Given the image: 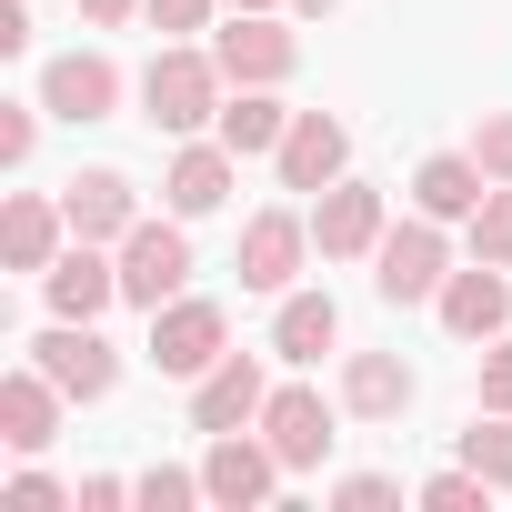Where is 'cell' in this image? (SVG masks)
<instances>
[{"label": "cell", "instance_id": "obj_1", "mask_svg": "<svg viewBox=\"0 0 512 512\" xmlns=\"http://www.w3.org/2000/svg\"><path fill=\"white\" fill-rule=\"evenodd\" d=\"M221 101H231V71H221L211 51H191V41H161V51H151V71H141V121H151V131L191 141V131L221 121Z\"/></svg>", "mask_w": 512, "mask_h": 512}, {"label": "cell", "instance_id": "obj_2", "mask_svg": "<svg viewBox=\"0 0 512 512\" xmlns=\"http://www.w3.org/2000/svg\"><path fill=\"white\" fill-rule=\"evenodd\" d=\"M111 251H121V302L131 312H161L171 292H191V231H181V211H161V221L141 211Z\"/></svg>", "mask_w": 512, "mask_h": 512}, {"label": "cell", "instance_id": "obj_3", "mask_svg": "<svg viewBox=\"0 0 512 512\" xmlns=\"http://www.w3.org/2000/svg\"><path fill=\"white\" fill-rule=\"evenodd\" d=\"M442 282H452V241H442V221H432V211L392 221L382 251H372V292L402 312V302H442Z\"/></svg>", "mask_w": 512, "mask_h": 512}, {"label": "cell", "instance_id": "obj_4", "mask_svg": "<svg viewBox=\"0 0 512 512\" xmlns=\"http://www.w3.org/2000/svg\"><path fill=\"white\" fill-rule=\"evenodd\" d=\"M221 352H231V312H221V302H201V292H171V302L151 312V372H171V382H201Z\"/></svg>", "mask_w": 512, "mask_h": 512}, {"label": "cell", "instance_id": "obj_5", "mask_svg": "<svg viewBox=\"0 0 512 512\" xmlns=\"http://www.w3.org/2000/svg\"><path fill=\"white\" fill-rule=\"evenodd\" d=\"M31 362H41L71 402H111V392H121V352L101 342V322H61V312H51V332H31Z\"/></svg>", "mask_w": 512, "mask_h": 512}, {"label": "cell", "instance_id": "obj_6", "mask_svg": "<svg viewBox=\"0 0 512 512\" xmlns=\"http://www.w3.org/2000/svg\"><path fill=\"white\" fill-rule=\"evenodd\" d=\"M262 442L282 452V472H322L332 442H342V402H322L312 382H282V392L262 402Z\"/></svg>", "mask_w": 512, "mask_h": 512}, {"label": "cell", "instance_id": "obj_7", "mask_svg": "<svg viewBox=\"0 0 512 512\" xmlns=\"http://www.w3.org/2000/svg\"><path fill=\"white\" fill-rule=\"evenodd\" d=\"M262 402H272L262 352H221V362L191 382V432H201V442H211V432H251V422H262Z\"/></svg>", "mask_w": 512, "mask_h": 512}, {"label": "cell", "instance_id": "obj_8", "mask_svg": "<svg viewBox=\"0 0 512 512\" xmlns=\"http://www.w3.org/2000/svg\"><path fill=\"white\" fill-rule=\"evenodd\" d=\"M312 251H322V241H312L302 211H251V221H241V262H231V272H241V292H272V302H282L292 272L312 262Z\"/></svg>", "mask_w": 512, "mask_h": 512}, {"label": "cell", "instance_id": "obj_9", "mask_svg": "<svg viewBox=\"0 0 512 512\" xmlns=\"http://www.w3.org/2000/svg\"><path fill=\"white\" fill-rule=\"evenodd\" d=\"M382 231H392V211H382V191L372 181H332V191H312V241H322V262H372L382 251Z\"/></svg>", "mask_w": 512, "mask_h": 512}, {"label": "cell", "instance_id": "obj_10", "mask_svg": "<svg viewBox=\"0 0 512 512\" xmlns=\"http://www.w3.org/2000/svg\"><path fill=\"white\" fill-rule=\"evenodd\" d=\"M211 61L231 71V91H282L292 61H302V41L282 31V11H241V21L211 41Z\"/></svg>", "mask_w": 512, "mask_h": 512}, {"label": "cell", "instance_id": "obj_11", "mask_svg": "<svg viewBox=\"0 0 512 512\" xmlns=\"http://www.w3.org/2000/svg\"><path fill=\"white\" fill-rule=\"evenodd\" d=\"M201 482H211L221 512H251V502H272V492H282V452L262 442V422H251V432H211Z\"/></svg>", "mask_w": 512, "mask_h": 512}, {"label": "cell", "instance_id": "obj_12", "mask_svg": "<svg viewBox=\"0 0 512 512\" xmlns=\"http://www.w3.org/2000/svg\"><path fill=\"white\" fill-rule=\"evenodd\" d=\"M41 302H51L61 322H101V312L121 302V251H111V241H71L61 262L41 272Z\"/></svg>", "mask_w": 512, "mask_h": 512}, {"label": "cell", "instance_id": "obj_13", "mask_svg": "<svg viewBox=\"0 0 512 512\" xmlns=\"http://www.w3.org/2000/svg\"><path fill=\"white\" fill-rule=\"evenodd\" d=\"M41 101H51V121H111L121 111V61L111 51H61L41 71Z\"/></svg>", "mask_w": 512, "mask_h": 512}, {"label": "cell", "instance_id": "obj_14", "mask_svg": "<svg viewBox=\"0 0 512 512\" xmlns=\"http://www.w3.org/2000/svg\"><path fill=\"white\" fill-rule=\"evenodd\" d=\"M282 191H332L342 171H352V131L332 121V111H292V131H282Z\"/></svg>", "mask_w": 512, "mask_h": 512}, {"label": "cell", "instance_id": "obj_15", "mask_svg": "<svg viewBox=\"0 0 512 512\" xmlns=\"http://www.w3.org/2000/svg\"><path fill=\"white\" fill-rule=\"evenodd\" d=\"M432 312H442L452 342H492V332H512V272H502V262H472V272L442 282Z\"/></svg>", "mask_w": 512, "mask_h": 512}, {"label": "cell", "instance_id": "obj_16", "mask_svg": "<svg viewBox=\"0 0 512 512\" xmlns=\"http://www.w3.org/2000/svg\"><path fill=\"white\" fill-rule=\"evenodd\" d=\"M231 161H241V151H231L221 131H211V141L191 131V141L171 151V171H161V201H171L181 221H201V211H221V201H231Z\"/></svg>", "mask_w": 512, "mask_h": 512}, {"label": "cell", "instance_id": "obj_17", "mask_svg": "<svg viewBox=\"0 0 512 512\" xmlns=\"http://www.w3.org/2000/svg\"><path fill=\"white\" fill-rule=\"evenodd\" d=\"M61 402H71V392H61L41 362H21L11 382H0V442H11V452H51V442H61Z\"/></svg>", "mask_w": 512, "mask_h": 512}, {"label": "cell", "instance_id": "obj_18", "mask_svg": "<svg viewBox=\"0 0 512 512\" xmlns=\"http://www.w3.org/2000/svg\"><path fill=\"white\" fill-rule=\"evenodd\" d=\"M61 211H71V241H121L141 221V191H131V171H71Z\"/></svg>", "mask_w": 512, "mask_h": 512}, {"label": "cell", "instance_id": "obj_19", "mask_svg": "<svg viewBox=\"0 0 512 512\" xmlns=\"http://www.w3.org/2000/svg\"><path fill=\"white\" fill-rule=\"evenodd\" d=\"M412 392H422V382H412L402 352H342V412H352V422H402Z\"/></svg>", "mask_w": 512, "mask_h": 512}, {"label": "cell", "instance_id": "obj_20", "mask_svg": "<svg viewBox=\"0 0 512 512\" xmlns=\"http://www.w3.org/2000/svg\"><path fill=\"white\" fill-rule=\"evenodd\" d=\"M61 241H71V211L41 201V191H11V211H0V262L11 272H51Z\"/></svg>", "mask_w": 512, "mask_h": 512}, {"label": "cell", "instance_id": "obj_21", "mask_svg": "<svg viewBox=\"0 0 512 512\" xmlns=\"http://www.w3.org/2000/svg\"><path fill=\"white\" fill-rule=\"evenodd\" d=\"M482 191H492V171H482L472 151H432V161L412 171V211H432V221H472Z\"/></svg>", "mask_w": 512, "mask_h": 512}, {"label": "cell", "instance_id": "obj_22", "mask_svg": "<svg viewBox=\"0 0 512 512\" xmlns=\"http://www.w3.org/2000/svg\"><path fill=\"white\" fill-rule=\"evenodd\" d=\"M342 342V302L332 292H282V312H272V352L282 362H322Z\"/></svg>", "mask_w": 512, "mask_h": 512}, {"label": "cell", "instance_id": "obj_23", "mask_svg": "<svg viewBox=\"0 0 512 512\" xmlns=\"http://www.w3.org/2000/svg\"><path fill=\"white\" fill-rule=\"evenodd\" d=\"M211 131H221V141H231V151H241V161H262V151H282V131H292V111H282V101H272V91H231V101H221V121H211Z\"/></svg>", "mask_w": 512, "mask_h": 512}, {"label": "cell", "instance_id": "obj_24", "mask_svg": "<svg viewBox=\"0 0 512 512\" xmlns=\"http://www.w3.org/2000/svg\"><path fill=\"white\" fill-rule=\"evenodd\" d=\"M462 462H472L492 492H512V412H472V432H462Z\"/></svg>", "mask_w": 512, "mask_h": 512}, {"label": "cell", "instance_id": "obj_25", "mask_svg": "<svg viewBox=\"0 0 512 512\" xmlns=\"http://www.w3.org/2000/svg\"><path fill=\"white\" fill-rule=\"evenodd\" d=\"M131 502H141V512H191V502H211V482L181 472V462H151V472L131 482Z\"/></svg>", "mask_w": 512, "mask_h": 512}, {"label": "cell", "instance_id": "obj_26", "mask_svg": "<svg viewBox=\"0 0 512 512\" xmlns=\"http://www.w3.org/2000/svg\"><path fill=\"white\" fill-rule=\"evenodd\" d=\"M472 262H502L512 272V181H492L482 211H472Z\"/></svg>", "mask_w": 512, "mask_h": 512}, {"label": "cell", "instance_id": "obj_27", "mask_svg": "<svg viewBox=\"0 0 512 512\" xmlns=\"http://www.w3.org/2000/svg\"><path fill=\"white\" fill-rule=\"evenodd\" d=\"M422 502H432V512H482V502H492V482H482L472 462H452V472H432V482H422Z\"/></svg>", "mask_w": 512, "mask_h": 512}, {"label": "cell", "instance_id": "obj_28", "mask_svg": "<svg viewBox=\"0 0 512 512\" xmlns=\"http://www.w3.org/2000/svg\"><path fill=\"white\" fill-rule=\"evenodd\" d=\"M41 111H51V101H0V161H11V171L41 151Z\"/></svg>", "mask_w": 512, "mask_h": 512}, {"label": "cell", "instance_id": "obj_29", "mask_svg": "<svg viewBox=\"0 0 512 512\" xmlns=\"http://www.w3.org/2000/svg\"><path fill=\"white\" fill-rule=\"evenodd\" d=\"M141 21L161 41H191V31H211V0H141Z\"/></svg>", "mask_w": 512, "mask_h": 512}, {"label": "cell", "instance_id": "obj_30", "mask_svg": "<svg viewBox=\"0 0 512 512\" xmlns=\"http://www.w3.org/2000/svg\"><path fill=\"white\" fill-rule=\"evenodd\" d=\"M332 502H342V512H382V502H402V482H392V472H342Z\"/></svg>", "mask_w": 512, "mask_h": 512}, {"label": "cell", "instance_id": "obj_31", "mask_svg": "<svg viewBox=\"0 0 512 512\" xmlns=\"http://www.w3.org/2000/svg\"><path fill=\"white\" fill-rule=\"evenodd\" d=\"M482 412H512V332L482 342Z\"/></svg>", "mask_w": 512, "mask_h": 512}, {"label": "cell", "instance_id": "obj_32", "mask_svg": "<svg viewBox=\"0 0 512 512\" xmlns=\"http://www.w3.org/2000/svg\"><path fill=\"white\" fill-rule=\"evenodd\" d=\"M472 161H482L492 181H512V111H482V131H472Z\"/></svg>", "mask_w": 512, "mask_h": 512}, {"label": "cell", "instance_id": "obj_33", "mask_svg": "<svg viewBox=\"0 0 512 512\" xmlns=\"http://www.w3.org/2000/svg\"><path fill=\"white\" fill-rule=\"evenodd\" d=\"M71 502H81V512H121V502H131V482H121V472H91Z\"/></svg>", "mask_w": 512, "mask_h": 512}, {"label": "cell", "instance_id": "obj_34", "mask_svg": "<svg viewBox=\"0 0 512 512\" xmlns=\"http://www.w3.org/2000/svg\"><path fill=\"white\" fill-rule=\"evenodd\" d=\"M11 492H21V502H71V492L41 472V452H21V482H11Z\"/></svg>", "mask_w": 512, "mask_h": 512}, {"label": "cell", "instance_id": "obj_35", "mask_svg": "<svg viewBox=\"0 0 512 512\" xmlns=\"http://www.w3.org/2000/svg\"><path fill=\"white\" fill-rule=\"evenodd\" d=\"M131 11H141V0H81V21H91V31H121Z\"/></svg>", "mask_w": 512, "mask_h": 512}, {"label": "cell", "instance_id": "obj_36", "mask_svg": "<svg viewBox=\"0 0 512 512\" xmlns=\"http://www.w3.org/2000/svg\"><path fill=\"white\" fill-rule=\"evenodd\" d=\"M292 11H302V21H322V11H342V0H292Z\"/></svg>", "mask_w": 512, "mask_h": 512}, {"label": "cell", "instance_id": "obj_37", "mask_svg": "<svg viewBox=\"0 0 512 512\" xmlns=\"http://www.w3.org/2000/svg\"><path fill=\"white\" fill-rule=\"evenodd\" d=\"M231 11H292V0H231Z\"/></svg>", "mask_w": 512, "mask_h": 512}]
</instances>
